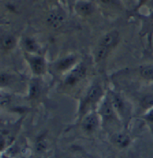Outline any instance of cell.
<instances>
[{"label": "cell", "instance_id": "cell-11", "mask_svg": "<svg viewBox=\"0 0 153 158\" xmlns=\"http://www.w3.org/2000/svg\"><path fill=\"white\" fill-rule=\"evenodd\" d=\"M71 74L75 76L78 79V81L81 79L84 78L86 75V67L83 65H79L77 67L74 71H72Z\"/></svg>", "mask_w": 153, "mask_h": 158}, {"label": "cell", "instance_id": "cell-18", "mask_svg": "<svg viewBox=\"0 0 153 158\" xmlns=\"http://www.w3.org/2000/svg\"><path fill=\"white\" fill-rule=\"evenodd\" d=\"M77 81H78V79L75 76L73 75L72 74H70V75H68L65 80L66 84L69 85H74V84H76V83H77Z\"/></svg>", "mask_w": 153, "mask_h": 158}, {"label": "cell", "instance_id": "cell-7", "mask_svg": "<svg viewBox=\"0 0 153 158\" xmlns=\"http://www.w3.org/2000/svg\"><path fill=\"white\" fill-rule=\"evenodd\" d=\"M77 10L82 15H89L92 13V5L89 2H81L77 6Z\"/></svg>", "mask_w": 153, "mask_h": 158}, {"label": "cell", "instance_id": "cell-19", "mask_svg": "<svg viewBox=\"0 0 153 158\" xmlns=\"http://www.w3.org/2000/svg\"><path fill=\"white\" fill-rule=\"evenodd\" d=\"M46 143H45V141H44L42 138L38 139L37 140V142H36V149H37L38 151H42V150H44L46 149Z\"/></svg>", "mask_w": 153, "mask_h": 158}, {"label": "cell", "instance_id": "cell-23", "mask_svg": "<svg viewBox=\"0 0 153 158\" xmlns=\"http://www.w3.org/2000/svg\"><path fill=\"white\" fill-rule=\"evenodd\" d=\"M151 17H152V18H153V13H152V14H151Z\"/></svg>", "mask_w": 153, "mask_h": 158}, {"label": "cell", "instance_id": "cell-16", "mask_svg": "<svg viewBox=\"0 0 153 158\" xmlns=\"http://www.w3.org/2000/svg\"><path fill=\"white\" fill-rule=\"evenodd\" d=\"M141 105L145 108H149L153 106V96H146L141 99Z\"/></svg>", "mask_w": 153, "mask_h": 158}, {"label": "cell", "instance_id": "cell-5", "mask_svg": "<svg viewBox=\"0 0 153 158\" xmlns=\"http://www.w3.org/2000/svg\"><path fill=\"white\" fill-rule=\"evenodd\" d=\"M30 65H31L32 71L34 74H40L44 71L45 68V64L41 57H34L30 61Z\"/></svg>", "mask_w": 153, "mask_h": 158}, {"label": "cell", "instance_id": "cell-3", "mask_svg": "<svg viewBox=\"0 0 153 158\" xmlns=\"http://www.w3.org/2000/svg\"><path fill=\"white\" fill-rule=\"evenodd\" d=\"M97 125L98 121L96 117L94 116V115H88L83 121L82 127L86 131L91 132V131H94Z\"/></svg>", "mask_w": 153, "mask_h": 158}, {"label": "cell", "instance_id": "cell-6", "mask_svg": "<svg viewBox=\"0 0 153 158\" xmlns=\"http://www.w3.org/2000/svg\"><path fill=\"white\" fill-rule=\"evenodd\" d=\"M115 144L120 148H125L129 145L130 138L129 136L123 134L116 135L114 139Z\"/></svg>", "mask_w": 153, "mask_h": 158}, {"label": "cell", "instance_id": "cell-22", "mask_svg": "<svg viewBox=\"0 0 153 158\" xmlns=\"http://www.w3.org/2000/svg\"><path fill=\"white\" fill-rule=\"evenodd\" d=\"M147 119L150 121H153V110L149 112L148 115H147Z\"/></svg>", "mask_w": 153, "mask_h": 158}, {"label": "cell", "instance_id": "cell-12", "mask_svg": "<svg viewBox=\"0 0 153 158\" xmlns=\"http://www.w3.org/2000/svg\"><path fill=\"white\" fill-rule=\"evenodd\" d=\"M141 76L147 79H153V66H145L141 70Z\"/></svg>", "mask_w": 153, "mask_h": 158}, {"label": "cell", "instance_id": "cell-21", "mask_svg": "<svg viewBox=\"0 0 153 158\" xmlns=\"http://www.w3.org/2000/svg\"><path fill=\"white\" fill-rule=\"evenodd\" d=\"M9 101H10V99H9L7 96H3V97L1 98V104L2 105H6L7 103H9Z\"/></svg>", "mask_w": 153, "mask_h": 158}, {"label": "cell", "instance_id": "cell-14", "mask_svg": "<svg viewBox=\"0 0 153 158\" xmlns=\"http://www.w3.org/2000/svg\"><path fill=\"white\" fill-rule=\"evenodd\" d=\"M24 46H25V49L27 51H30V52H34L38 49V46L36 42H34V40L30 39V38H27L25 39V41H24Z\"/></svg>", "mask_w": 153, "mask_h": 158}, {"label": "cell", "instance_id": "cell-13", "mask_svg": "<svg viewBox=\"0 0 153 158\" xmlns=\"http://www.w3.org/2000/svg\"><path fill=\"white\" fill-rule=\"evenodd\" d=\"M108 54V48L104 47V46H100L96 51L95 54V60L100 61L102 60H104L107 56Z\"/></svg>", "mask_w": 153, "mask_h": 158}, {"label": "cell", "instance_id": "cell-15", "mask_svg": "<svg viewBox=\"0 0 153 158\" xmlns=\"http://www.w3.org/2000/svg\"><path fill=\"white\" fill-rule=\"evenodd\" d=\"M113 106H115L116 109H117L118 110H122L123 109V100L119 96H113Z\"/></svg>", "mask_w": 153, "mask_h": 158}, {"label": "cell", "instance_id": "cell-1", "mask_svg": "<svg viewBox=\"0 0 153 158\" xmlns=\"http://www.w3.org/2000/svg\"><path fill=\"white\" fill-rule=\"evenodd\" d=\"M46 21H47L48 24L51 27L55 29H59L63 25L64 18L59 13L52 12L47 16Z\"/></svg>", "mask_w": 153, "mask_h": 158}, {"label": "cell", "instance_id": "cell-2", "mask_svg": "<svg viewBox=\"0 0 153 158\" xmlns=\"http://www.w3.org/2000/svg\"><path fill=\"white\" fill-rule=\"evenodd\" d=\"M118 37H119V34L116 31H112L106 34L102 39L101 46L106 48L114 46L115 44L117 42Z\"/></svg>", "mask_w": 153, "mask_h": 158}, {"label": "cell", "instance_id": "cell-20", "mask_svg": "<svg viewBox=\"0 0 153 158\" xmlns=\"http://www.w3.org/2000/svg\"><path fill=\"white\" fill-rule=\"evenodd\" d=\"M9 80V76L7 75L6 74H1V78H0V82H1V85H6L8 83Z\"/></svg>", "mask_w": 153, "mask_h": 158}, {"label": "cell", "instance_id": "cell-10", "mask_svg": "<svg viewBox=\"0 0 153 158\" xmlns=\"http://www.w3.org/2000/svg\"><path fill=\"white\" fill-rule=\"evenodd\" d=\"M2 47L6 49H11L16 45V40L13 36L6 35L2 39Z\"/></svg>", "mask_w": 153, "mask_h": 158}, {"label": "cell", "instance_id": "cell-17", "mask_svg": "<svg viewBox=\"0 0 153 158\" xmlns=\"http://www.w3.org/2000/svg\"><path fill=\"white\" fill-rule=\"evenodd\" d=\"M40 94V89L37 84H32L30 85V96L31 98H37Z\"/></svg>", "mask_w": 153, "mask_h": 158}, {"label": "cell", "instance_id": "cell-9", "mask_svg": "<svg viewBox=\"0 0 153 158\" xmlns=\"http://www.w3.org/2000/svg\"><path fill=\"white\" fill-rule=\"evenodd\" d=\"M101 114L104 117V118H106V119H110L113 114L111 103H108V102H106V103H103L101 108Z\"/></svg>", "mask_w": 153, "mask_h": 158}, {"label": "cell", "instance_id": "cell-4", "mask_svg": "<svg viewBox=\"0 0 153 158\" xmlns=\"http://www.w3.org/2000/svg\"><path fill=\"white\" fill-rule=\"evenodd\" d=\"M102 95V89L99 85H94L89 89L87 94V103H92L97 100Z\"/></svg>", "mask_w": 153, "mask_h": 158}, {"label": "cell", "instance_id": "cell-8", "mask_svg": "<svg viewBox=\"0 0 153 158\" xmlns=\"http://www.w3.org/2000/svg\"><path fill=\"white\" fill-rule=\"evenodd\" d=\"M75 62V57L73 56H70L67 57H65L63 59L61 60L59 63H58V69L59 70H66L69 68Z\"/></svg>", "mask_w": 153, "mask_h": 158}]
</instances>
